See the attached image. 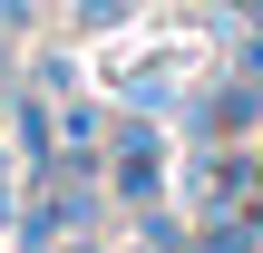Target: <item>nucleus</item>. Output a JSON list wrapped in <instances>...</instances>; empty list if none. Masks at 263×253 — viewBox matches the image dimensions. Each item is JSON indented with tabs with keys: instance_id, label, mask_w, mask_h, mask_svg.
<instances>
[{
	"instance_id": "f257e3e1",
	"label": "nucleus",
	"mask_w": 263,
	"mask_h": 253,
	"mask_svg": "<svg viewBox=\"0 0 263 253\" xmlns=\"http://www.w3.org/2000/svg\"><path fill=\"white\" fill-rule=\"evenodd\" d=\"M117 195H127L137 215H156V195H166V146H156V127H127V146H117Z\"/></svg>"
},
{
	"instance_id": "7ed1b4c3",
	"label": "nucleus",
	"mask_w": 263,
	"mask_h": 253,
	"mask_svg": "<svg viewBox=\"0 0 263 253\" xmlns=\"http://www.w3.org/2000/svg\"><path fill=\"white\" fill-rule=\"evenodd\" d=\"M205 127H215V137H234V127H254V78H244V88H224V98H215V117H205Z\"/></svg>"
},
{
	"instance_id": "39448f33",
	"label": "nucleus",
	"mask_w": 263,
	"mask_h": 253,
	"mask_svg": "<svg viewBox=\"0 0 263 253\" xmlns=\"http://www.w3.org/2000/svg\"><path fill=\"white\" fill-rule=\"evenodd\" d=\"M78 253H88V244H78Z\"/></svg>"
},
{
	"instance_id": "20e7f679",
	"label": "nucleus",
	"mask_w": 263,
	"mask_h": 253,
	"mask_svg": "<svg viewBox=\"0 0 263 253\" xmlns=\"http://www.w3.org/2000/svg\"><path fill=\"white\" fill-rule=\"evenodd\" d=\"M254 20H263V0H254Z\"/></svg>"
},
{
	"instance_id": "f03ea898",
	"label": "nucleus",
	"mask_w": 263,
	"mask_h": 253,
	"mask_svg": "<svg viewBox=\"0 0 263 253\" xmlns=\"http://www.w3.org/2000/svg\"><path fill=\"white\" fill-rule=\"evenodd\" d=\"M20 146H29V176H49V117H39V98H20Z\"/></svg>"
}]
</instances>
